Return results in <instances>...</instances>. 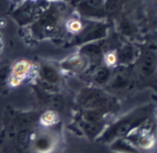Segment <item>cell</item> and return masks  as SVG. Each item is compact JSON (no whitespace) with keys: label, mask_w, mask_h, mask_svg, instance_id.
Returning a JSON list of instances; mask_svg holds the SVG:
<instances>
[{"label":"cell","mask_w":157,"mask_h":153,"mask_svg":"<svg viewBox=\"0 0 157 153\" xmlns=\"http://www.w3.org/2000/svg\"><path fill=\"white\" fill-rule=\"evenodd\" d=\"M147 116L148 111L144 109V110L136 111L124 117L123 119L113 124L108 130H106L105 135L102 136V141L110 143V141H114L120 136L128 135L131 131L138 128L140 124L144 123L147 120Z\"/></svg>","instance_id":"6da1fadb"},{"label":"cell","mask_w":157,"mask_h":153,"mask_svg":"<svg viewBox=\"0 0 157 153\" xmlns=\"http://www.w3.org/2000/svg\"><path fill=\"white\" fill-rule=\"evenodd\" d=\"M31 64L28 61H20L14 64L12 68V73L10 77V84L12 86H18L29 74Z\"/></svg>","instance_id":"7a4b0ae2"},{"label":"cell","mask_w":157,"mask_h":153,"mask_svg":"<svg viewBox=\"0 0 157 153\" xmlns=\"http://www.w3.org/2000/svg\"><path fill=\"white\" fill-rule=\"evenodd\" d=\"M54 147V140L49 135H41L35 140V149L40 153L50 152Z\"/></svg>","instance_id":"3957f363"},{"label":"cell","mask_w":157,"mask_h":153,"mask_svg":"<svg viewBox=\"0 0 157 153\" xmlns=\"http://www.w3.org/2000/svg\"><path fill=\"white\" fill-rule=\"evenodd\" d=\"M57 121V115L53 111H47L42 115L41 122L45 126H49Z\"/></svg>","instance_id":"277c9868"},{"label":"cell","mask_w":157,"mask_h":153,"mask_svg":"<svg viewBox=\"0 0 157 153\" xmlns=\"http://www.w3.org/2000/svg\"><path fill=\"white\" fill-rule=\"evenodd\" d=\"M81 24L79 23L78 21H70L69 25H68V29L71 30V31H74V32H76V31H79L81 29Z\"/></svg>","instance_id":"5b68a950"},{"label":"cell","mask_w":157,"mask_h":153,"mask_svg":"<svg viewBox=\"0 0 157 153\" xmlns=\"http://www.w3.org/2000/svg\"><path fill=\"white\" fill-rule=\"evenodd\" d=\"M105 62H106L107 64H109V65L115 63V62H116V56L113 53L107 54L106 57H105Z\"/></svg>","instance_id":"8992f818"}]
</instances>
